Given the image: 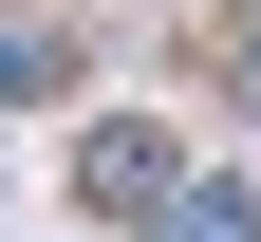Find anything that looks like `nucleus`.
<instances>
[{"instance_id":"f257e3e1","label":"nucleus","mask_w":261,"mask_h":242,"mask_svg":"<svg viewBox=\"0 0 261 242\" xmlns=\"http://www.w3.org/2000/svg\"><path fill=\"white\" fill-rule=\"evenodd\" d=\"M75 186L112 205V224H168V186H187V168H168V130H93V149H75Z\"/></svg>"},{"instance_id":"f03ea898","label":"nucleus","mask_w":261,"mask_h":242,"mask_svg":"<svg viewBox=\"0 0 261 242\" xmlns=\"http://www.w3.org/2000/svg\"><path fill=\"white\" fill-rule=\"evenodd\" d=\"M168 242H261V205H243V186L205 168V186H168Z\"/></svg>"},{"instance_id":"7ed1b4c3","label":"nucleus","mask_w":261,"mask_h":242,"mask_svg":"<svg viewBox=\"0 0 261 242\" xmlns=\"http://www.w3.org/2000/svg\"><path fill=\"white\" fill-rule=\"evenodd\" d=\"M75 75V38H38V19H0V93H56Z\"/></svg>"}]
</instances>
